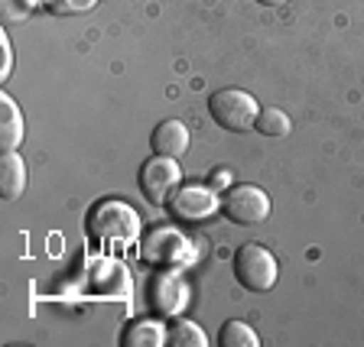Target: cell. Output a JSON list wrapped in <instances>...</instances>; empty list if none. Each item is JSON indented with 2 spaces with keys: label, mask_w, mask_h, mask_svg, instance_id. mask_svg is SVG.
<instances>
[{
  "label": "cell",
  "mask_w": 364,
  "mask_h": 347,
  "mask_svg": "<svg viewBox=\"0 0 364 347\" xmlns=\"http://www.w3.org/2000/svg\"><path fill=\"white\" fill-rule=\"evenodd\" d=\"M43 0H0V16L4 23H23Z\"/></svg>",
  "instance_id": "2e32d148"
},
{
  "label": "cell",
  "mask_w": 364,
  "mask_h": 347,
  "mask_svg": "<svg viewBox=\"0 0 364 347\" xmlns=\"http://www.w3.org/2000/svg\"><path fill=\"white\" fill-rule=\"evenodd\" d=\"M30 182V172H26V159L16 150H4L0 156V198L4 202H16Z\"/></svg>",
  "instance_id": "30bf717a"
},
{
  "label": "cell",
  "mask_w": 364,
  "mask_h": 347,
  "mask_svg": "<svg viewBox=\"0 0 364 347\" xmlns=\"http://www.w3.org/2000/svg\"><path fill=\"white\" fill-rule=\"evenodd\" d=\"M169 344L173 347H208V334L202 331V325H196L192 318H173L169 325Z\"/></svg>",
  "instance_id": "4fadbf2b"
},
{
  "label": "cell",
  "mask_w": 364,
  "mask_h": 347,
  "mask_svg": "<svg viewBox=\"0 0 364 347\" xmlns=\"http://www.w3.org/2000/svg\"><path fill=\"white\" fill-rule=\"evenodd\" d=\"M150 302L159 312V318H179L189 305V286L182 280V272L173 266H163L150 286Z\"/></svg>",
  "instance_id": "ba28073f"
},
{
  "label": "cell",
  "mask_w": 364,
  "mask_h": 347,
  "mask_svg": "<svg viewBox=\"0 0 364 347\" xmlns=\"http://www.w3.org/2000/svg\"><path fill=\"white\" fill-rule=\"evenodd\" d=\"M254 130L264 136H287L293 130V121H289V114L280 111V107H260L257 121H254Z\"/></svg>",
  "instance_id": "9a60e30c"
},
{
  "label": "cell",
  "mask_w": 364,
  "mask_h": 347,
  "mask_svg": "<svg viewBox=\"0 0 364 347\" xmlns=\"http://www.w3.org/2000/svg\"><path fill=\"white\" fill-rule=\"evenodd\" d=\"M257 4H264V7H283L287 0H257Z\"/></svg>",
  "instance_id": "ffe728a7"
},
{
  "label": "cell",
  "mask_w": 364,
  "mask_h": 347,
  "mask_svg": "<svg viewBox=\"0 0 364 347\" xmlns=\"http://www.w3.org/2000/svg\"><path fill=\"white\" fill-rule=\"evenodd\" d=\"M169 344V328L159 318H134L121 334V347H163Z\"/></svg>",
  "instance_id": "8fae6325"
},
{
  "label": "cell",
  "mask_w": 364,
  "mask_h": 347,
  "mask_svg": "<svg viewBox=\"0 0 364 347\" xmlns=\"http://www.w3.org/2000/svg\"><path fill=\"white\" fill-rule=\"evenodd\" d=\"M225 185H228V172L218 169V172H215V189H225Z\"/></svg>",
  "instance_id": "d6986e66"
},
{
  "label": "cell",
  "mask_w": 364,
  "mask_h": 347,
  "mask_svg": "<svg viewBox=\"0 0 364 347\" xmlns=\"http://www.w3.org/2000/svg\"><path fill=\"white\" fill-rule=\"evenodd\" d=\"M26 136L23 111L10 94H0V150H16Z\"/></svg>",
  "instance_id": "7c38bea8"
},
{
  "label": "cell",
  "mask_w": 364,
  "mask_h": 347,
  "mask_svg": "<svg viewBox=\"0 0 364 347\" xmlns=\"http://www.w3.org/2000/svg\"><path fill=\"white\" fill-rule=\"evenodd\" d=\"M98 7V0H46V10L55 16H75Z\"/></svg>",
  "instance_id": "e0dca14e"
},
{
  "label": "cell",
  "mask_w": 364,
  "mask_h": 347,
  "mask_svg": "<svg viewBox=\"0 0 364 347\" xmlns=\"http://www.w3.org/2000/svg\"><path fill=\"white\" fill-rule=\"evenodd\" d=\"M169 211H173L176 221L202 224L215 211H221V198L215 195V189H205V185H179L169 198Z\"/></svg>",
  "instance_id": "52a82bcc"
},
{
  "label": "cell",
  "mask_w": 364,
  "mask_h": 347,
  "mask_svg": "<svg viewBox=\"0 0 364 347\" xmlns=\"http://www.w3.org/2000/svg\"><path fill=\"white\" fill-rule=\"evenodd\" d=\"M221 211H225L228 221H235L241 227L264 224L270 218V195L257 185H235L221 198Z\"/></svg>",
  "instance_id": "8992f818"
},
{
  "label": "cell",
  "mask_w": 364,
  "mask_h": 347,
  "mask_svg": "<svg viewBox=\"0 0 364 347\" xmlns=\"http://www.w3.org/2000/svg\"><path fill=\"white\" fill-rule=\"evenodd\" d=\"M14 75V45H10V36L0 30V82H7Z\"/></svg>",
  "instance_id": "ac0fdd59"
},
{
  "label": "cell",
  "mask_w": 364,
  "mask_h": 347,
  "mask_svg": "<svg viewBox=\"0 0 364 347\" xmlns=\"http://www.w3.org/2000/svg\"><path fill=\"white\" fill-rule=\"evenodd\" d=\"M179 182H182L179 159L156 156V153H153L144 166H140V175H136V185H140L144 198L150 204H156V208H159V204H166L169 198H173V192L179 189Z\"/></svg>",
  "instance_id": "5b68a950"
},
{
  "label": "cell",
  "mask_w": 364,
  "mask_h": 347,
  "mask_svg": "<svg viewBox=\"0 0 364 347\" xmlns=\"http://www.w3.org/2000/svg\"><path fill=\"white\" fill-rule=\"evenodd\" d=\"M208 114L221 130H231V133H244V130H254V121L260 114L257 98L244 88H221L208 98Z\"/></svg>",
  "instance_id": "3957f363"
},
{
  "label": "cell",
  "mask_w": 364,
  "mask_h": 347,
  "mask_svg": "<svg viewBox=\"0 0 364 347\" xmlns=\"http://www.w3.org/2000/svg\"><path fill=\"white\" fill-rule=\"evenodd\" d=\"M218 344L221 347H260V338H257V331H254L247 321L231 318V321H225V325H221Z\"/></svg>",
  "instance_id": "5bb4252c"
},
{
  "label": "cell",
  "mask_w": 364,
  "mask_h": 347,
  "mask_svg": "<svg viewBox=\"0 0 364 347\" xmlns=\"http://www.w3.org/2000/svg\"><path fill=\"white\" fill-rule=\"evenodd\" d=\"M235 276L247 292H270L280 280V263L264 243H244L235 253Z\"/></svg>",
  "instance_id": "277c9868"
},
{
  "label": "cell",
  "mask_w": 364,
  "mask_h": 347,
  "mask_svg": "<svg viewBox=\"0 0 364 347\" xmlns=\"http://www.w3.org/2000/svg\"><path fill=\"white\" fill-rule=\"evenodd\" d=\"M85 231L95 241H121L130 243L140 237V214L121 198H105V202L91 204L88 218H85Z\"/></svg>",
  "instance_id": "6da1fadb"
},
{
  "label": "cell",
  "mask_w": 364,
  "mask_h": 347,
  "mask_svg": "<svg viewBox=\"0 0 364 347\" xmlns=\"http://www.w3.org/2000/svg\"><path fill=\"white\" fill-rule=\"evenodd\" d=\"M140 257L150 266H173V270H182V266L196 263V243L182 234V231L163 224V227H153L150 234L140 241Z\"/></svg>",
  "instance_id": "7a4b0ae2"
},
{
  "label": "cell",
  "mask_w": 364,
  "mask_h": 347,
  "mask_svg": "<svg viewBox=\"0 0 364 347\" xmlns=\"http://www.w3.org/2000/svg\"><path fill=\"white\" fill-rule=\"evenodd\" d=\"M192 136H189V127L182 121H163L156 123V130L150 133V146L156 156H186V150H189Z\"/></svg>",
  "instance_id": "9c48e42d"
}]
</instances>
